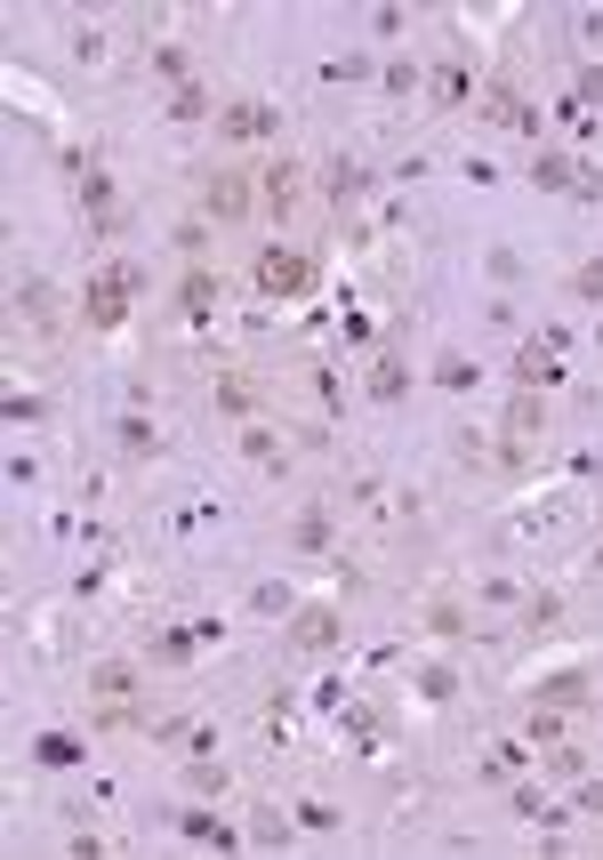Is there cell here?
I'll list each match as a JSON object with an SVG mask.
<instances>
[{
	"label": "cell",
	"mask_w": 603,
	"mask_h": 860,
	"mask_svg": "<svg viewBox=\"0 0 603 860\" xmlns=\"http://www.w3.org/2000/svg\"><path fill=\"white\" fill-rule=\"evenodd\" d=\"M258 210V186H250V169H201V218H218V226H242Z\"/></svg>",
	"instance_id": "cell-1"
},
{
	"label": "cell",
	"mask_w": 603,
	"mask_h": 860,
	"mask_svg": "<svg viewBox=\"0 0 603 860\" xmlns=\"http://www.w3.org/2000/svg\"><path fill=\"white\" fill-rule=\"evenodd\" d=\"M290 643L298 651H330V643H339V603H306V611H298V628H290Z\"/></svg>",
	"instance_id": "cell-7"
},
{
	"label": "cell",
	"mask_w": 603,
	"mask_h": 860,
	"mask_svg": "<svg viewBox=\"0 0 603 860\" xmlns=\"http://www.w3.org/2000/svg\"><path fill=\"white\" fill-rule=\"evenodd\" d=\"M572 298H603V258H595V266H580V273H572Z\"/></svg>",
	"instance_id": "cell-28"
},
{
	"label": "cell",
	"mask_w": 603,
	"mask_h": 860,
	"mask_svg": "<svg viewBox=\"0 0 603 860\" xmlns=\"http://www.w3.org/2000/svg\"><path fill=\"white\" fill-rule=\"evenodd\" d=\"M459 619H466L459 603H434V611H426V628H434V636H459Z\"/></svg>",
	"instance_id": "cell-29"
},
{
	"label": "cell",
	"mask_w": 603,
	"mask_h": 860,
	"mask_svg": "<svg viewBox=\"0 0 603 860\" xmlns=\"http://www.w3.org/2000/svg\"><path fill=\"white\" fill-rule=\"evenodd\" d=\"M515 378H523L531 394H547L555 378H563V330H547V338H531V347L515 354Z\"/></svg>",
	"instance_id": "cell-4"
},
{
	"label": "cell",
	"mask_w": 603,
	"mask_h": 860,
	"mask_svg": "<svg viewBox=\"0 0 603 860\" xmlns=\"http://www.w3.org/2000/svg\"><path fill=\"white\" fill-rule=\"evenodd\" d=\"M306 290H314V258L306 250H265L258 258V298L290 306V298H306Z\"/></svg>",
	"instance_id": "cell-3"
},
{
	"label": "cell",
	"mask_w": 603,
	"mask_h": 860,
	"mask_svg": "<svg viewBox=\"0 0 603 860\" xmlns=\"http://www.w3.org/2000/svg\"><path fill=\"white\" fill-rule=\"evenodd\" d=\"M138 290H145V273H138V266H105V273L89 282L81 306H89V322H97V330H121V322H129V298H138Z\"/></svg>",
	"instance_id": "cell-2"
},
{
	"label": "cell",
	"mask_w": 603,
	"mask_h": 860,
	"mask_svg": "<svg viewBox=\"0 0 603 860\" xmlns=\"http://www.w3.org/2000/svg\"><path fill=\"white\" fill-rule=\"evenodd\" d=\"M434 387L466 394V387H475V362H466V354H443V362H434Z\"/></svg>",
	"instance_id": "cell-20"
},
{
	"label": "cell",
	"mask_w": 603,
	"mask_h": 860,
	"mask_svg": "<svg viewBox=\"0 0 603 860\" xmlns=\"http://www.w3.org/2000/svg\"><path fill=\"white\" fill-rule=\"evenodd\" d=\"M185 64H193V57H185L178 41H161V49H153V73H161V81H185Z\"/></svg>",
	"instance_id": "cell-23"
},
{
	"label": "cell",
	"mask_w": 603,
	"mask_h": 860,
	"mask_svg": "<svg viewBox=\"0 0 603 860\" xmlns=\"http://www.w3.org/2000/svg\"><path fill=\"white\" fill-rule=\"evenodd\" d=\"M242 451H250V459H265V467H274V459H282V442H274V427H250V434H242Z\"/></svg>",
	"instance_id": "cell-25"
},
{
	"label": "cell",
	"mask_w": 603,
	"mask_h": 860,
	"mask_svg": "<svg viewBox=\"0 0 603 860\" xmlns=\"http://www.w3.org/2000/svg\"><path fill=\"white\" fill-rule=\"evenodd\" d=\"M322 193L339 201V210H354V201L371 193V169H354V161H330V178H322Z\"/></svg>",
	"instance_id": "cell-10"
},
{
	"label": "cell",
	"mask_w": 603,
	"mask_h": 860,
	"mask_svg": "<svg viewBox=\"0 0 603 860\" xmlns=\"http://www.w3.org/2000/svg\"><path fill=\"white\" fill-rule=\"evenodd\" d=\"M466 89H475V81H466V64H434V81H426V97H434V106H466Z\"/></svg>",
	"instance_id": "cell-14"
},
{
	"label": "cell",
	"mask_w": 603,
	"mask_h": 860,
	"mask_svg": "<svg viewBox=\"0 0 603 860\" xmlns=\"http://www.w3.org/2000/svg\"><path fill=\"white\" fill-rule=\"evenodd\" d=\"M185 837H193V844H233V829H225L218 812H185Z\"/></svg>",
	"instance_id": "cell-21"
},
{
	"label": "cell",
	"mask_w": 603,
	"mask_h": 860,
	"mask_svg": "<svg viewBox=\"0 0 603 860\" xmlns=\"http://www.w3.org/2000/svg\"><path fill=\"white\" fill-rule=\"evenodd\" d=\"M153 442H161L153 419H138V410H129V419H121V451H129V459H153Z\"/></svg>",
	"instance_id": "cell-19"
},
{
	"label": "cell",
	"mask_w": 603,
	"mask_h": 860,
	"mask_svg": "<svg viewBox=\"0 0 603 860\" xmlns=\"http://www.w3.org/2000/svg\"><path fill=\"white\" fill-rule=\"evenodd\" d=\"M298 178H306V169H298L290 153H282V161H265V169H258V201H265L274 218H290V210H298Z\"/></svg>",
	"instance_id": "cell-6"
},
{
	"label": "cell",
	"mask_w": 603,
	"mask_h": 860,
	"mask_svg": "<svg viewBox=\"0 0 603 860\" xmlns=\"http://www.w3.org/2000/svg\"><path fill=\"white\" fill-rule=\"evenodd\" d=\"M572 106H580V113H595V106H603V73H595V64L580 73V97H572Z\"/></svg>",
	"instance_id": "cell-27"
},
{
	"label": "cell",
	"mask_w": 603,
	"mask_h": 860,
	"mask_svg": "<svg viewBox=\"0 0 603 860\" xmlns=\"http://www.w3.org/2000/svg\"><path fill=\"white\" fill-rule=\"evenodd\" d=\"M129 692H138V668H129V660H97L89 668V700L105 708V716H129Z\"/></svg>",
	"instance_id": "cell-5"
},
{
	"label": "cell",
	"mask_w": 603,
	"mask_h": 860,
	"mask_svg": "<svg viewBox=\"0 0 603 860\" xmlns=\"http://www.w3.org/2000/svg\"><path fill=\"white\" fill-rule=\"evenodd\" d=\"M290 547H298V556H322V547H330V514H298V523H290Z\"/></svg>",
	"instance_id": "cell-16"
},
{
	"label": "cell",
	"mask_w": 603,
	"mask_h": 860,
	"mask_svg": "<svg viewBox=\"0 0 603 860\" xmlns=\"http://www.w3.org/2000/svg\"><path fill=\"white\" fill-rule=\"evenodd\" d=\"M201 113H210V89H193V81H185V89L170 97V121H201Z\"/></svg>",
	"instance_id": "cell-22"
},
{
	"label": "cell",
	"mask_w": 603,
	"mask_h": 860,
	"mask_svg": "<svg viewBox=\"0 0 603 860\" xmlns=\"http://www.w3.org/2000/svg\"><path fill=\"white\" fill-rule=\"evenodd\" d=\"M555 611H563L555 596H531V603H523V628H547V619H555Z\"/></svg>",
	"instance_id": "cell-30"
},
{
	"label": "cell",
	"mask_w": 603,
	"mask_h": 860,
	"mask_svg": "<svg viewBox=\"0 0 603 860\" xmlns=\"http://www.w3.org/2000/svg\"><path fill=\"white\" fill-rule=\"evenodd\" d=\"M17 314H32V322H49V282H24V290H17Z\"/></svg>",
	"instance_id": "cell-26"
},
{
	"label": "cell",
	"mask_w": 603,
	"mask_h": 860,
	"mask_svg": "<svg viewBox=\"0 0 603 860\" xmlns=\"http://www.w3.org/2000/svg\"><path fill=\"white\" fill-rule=\"evenodd\" d=\"M483 121H515V129H523L531 113H523V97H515L507 81H491V89H483Z\"/></svg>",
	"instance_id": "cell-15"
},
{
	"label": "cell",
	"mask_w": 603,
	"mask_h": 860,
	"mask_svg": "<svg viewBox=\"0 0 603 860\" xmlns=\"http://www.w3.org/2000/svg\"><path fill=\"white\" fill-rule=\"evenodd\" d=\"M218 137H233V146H258V137H274V113L242 97V106H225V113H218Z\"/></svg>",
	"instance_id": "cell-8"
},
{
	"label": "cell",
	"mask_w": 603,
	"mask_h": 860,
	"mask_svg": "<svg viewBox=\"0 0 603 860\" xmlns=\"http://www.w3.org/2000/svg\"><path fill=\"white\" fill-rule=\"evenodd\" d=\"M402 387H411V378H402V362L379 354V362H371V394H379V402H402Z\"/></svg>",
	"instance_id": "cell-18"
},
{
	"label": "cell",
	"mask_w": 603,
	"mask_h": 860,
	"mask_svg": "<svg viewBox=\"0 0 603 860\" xmlns=\"http://www.w3.org/2000/svg\"><path fill=\"white\" fill-rule=\"evenodd\" d=\"M507 434H515V442H523V451H531V442H540V434H547V394H531V387H523V394L507 402Z\"/></svg>",
	"instance_id": "cell-9"
},
{
	"label": "cell",
	"mask_w": 603,
	"mask_h": 860,
	"mask_svg": "<svg viewBox=\"0 0 603 860\" xmlns=\"http://www.w3.org/2000/svg\"><path fill=\"white\" fill-rule=\"evenodd\" d=\"M178 306H185V314H218V273H210V266H185Z\"/></svg>",
	"instance_id": "cell-11"
},
{
	"label": "cell",
	"mask_w": 603,
	"mask_h": 860,
	"mask_svg": "<svg viewBox=\"0 0 603 860\" xmlns=\"http://www.w3.org/2000/svg\"><path fill=\"white\" fill-rule=\"evenodd\" d=\"M32 756H41V764H73V756H81V748H73V740H64V732H41V740H32Z\"/></svg>",
	"instance_id": "cell-24"
},
{
	"label": "cell",
	"mask_w": 603,
	"mask_h": 860,
	"mask_svg": "<svg viewBox=\"0 0 603 860\" xmlns=\"http://www.w3.org/2000/svg\"><path fill=\"white\" fill-rule=\"evenodd\" d=\"M218 410L250 419V410H258V378H250V370H225V378H218Z\"/></svg>",
	"instance_id": "cell-13"
},
{
	"label": "cell",
	"mask_w": 603,
	"mask_h": 860,
	"mask_svg": "<svg viewBox=\"0 0 603 860\" xmlns=\"http://www.w3.org/2000/svg\"><path fill=\"white\" fill-rule=\"evenodd\" d=\"M587 700V676H547L540 683V708H580Z\"/></svg>",
	"instance_id": "cell-17"
},
{
	"label": "cell",
	"mask_w": 603,
	"mask_h": 860,
	"mask_svg": "<svg viewBox=\"0 0 603 860\" xmlns=\"http://www.w3.org/2000/svg\"><path fill=\"white\" fill-rule=\"evenodd\" d=\"M531 186H540V193H572V186H580L572 153H540V161H531Z\"/></svg>",
	"instance_id": "cell-12"
}]
</instances>
